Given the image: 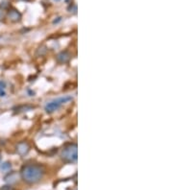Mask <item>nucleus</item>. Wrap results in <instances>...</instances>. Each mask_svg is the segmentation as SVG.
Masks as SVG:
<instances>
[{
    "label": "nucleus",
    "instance_id": "nucleus-14",
    "mask_svg": "<svg viewBox=\"0 0 173 190\" xmlns=\"http://www.w3.org/2000/svg\"><path fill=\"white\" fill-rule=\"evenodd\" d=\"M0 161H1V156H0Z\"/></svg>",
    "mask_w": 173,
    "mask_h": 190
},
{
    "label": "nucleus",
    "instance_id": "nucleus-8",
    "mask_svg": "<svg viewBox=\"0 0 173 190\" xmlns=\"http://www.w3.org/2000/svg\"><path fill=\"white\" fill-rule=\"evenodd\" d=\"M5 90H6V83L4 81H0V96H5Z\"/></svg>",
    "mask_w": 173,
    "mask_h": 190
},
{
    "label": "nucleus",
    "instance_id": "nucleus-10",
    "mask_svg": "<svg viewBox=\"0 0 173 190\" xmlns=\"http://www.w3.org/2000/svg\"><path fill=\"white\" fill-rule=\"evenodd\" d=\"M61 19H62V17H58V19H55V20L53 21V23H58L59 21H61Z\"/></svg>",
    "mask_w": 173,
    "mask_h": 190
},
{
    "label": "nucleus",
    "instance_id": "nucleus-9",
    "mask_svg": "<svg viewBox=\"0 0 173 190\" xmlns=\"http://www.w3.org/2000/svg\"><path fill=\"white\" fill-rule=\"evenodd\" d=\"M1 190H12V188L10 185H5V186H3L1 188Z\"/></svg>",
    "mask_w": 173,
    "mask_h": 190
},
{
    "label": "nucleus",
    "instance_id": "nucleus-4",
    "mask_svg": "<svg viewBox=\"0 0 173 190\" xmlns=\"http://www.w3.org/2000/svg\"><path fill=\"white\" fill-rule=\"evenodd\" d=\"M8 17H9L10 20H12L13 22H17L20 20L21 18V14L19 13L17 10L15 9H11L8 13Z\"/></svg>",
    "mask_w": 173,
    "mask_h": 190
},
{
    "label": "nucleus",
    "instance_id": "nucleus-2",
    "mask_svg": "<svg viewBox=\"0 0 173 190\" xmlns=\"http://www.w3.org/2000/svg\"><path fill=\"white\" fill-rule=\"evenodd\" d=\"M72 100H73V97L71 95L62 96V97H59V98L54 99L52 101H50V102H48L47 104L45 105L44 108H45L46 112L51 113V112H54V111L59 110V108L63 106V105L70 102V101H72Z\"/></svg>",
    "mask_w": 173,
    "mask_h": 190
},
{
    "label": "nucleus",
    "instance_id": "nucleus-3",
    "mask_svg": "<svg viewBox=\"0 0 173 190\" xmlns=\"http://www.w3.org/2000/svg\"><path fill=\"white\" fill-rule=\"evenodd\" d=\"M77 145L68 144L64 147L61 153L62 160L68 163H73L77 161Z\"/></svg>",
    "mask_w": 173,
    "mask_h": 190
},
{
    "label": "nucleus",
    "instance_id": "nucleus-11",
    "mask_svg": "<svg viewBox=\"0 0 173 190\" xmlns=\"http://www.w3.org/2000/svg\"><path fill=\"white\" fill-rule=\"evenodd\" d=\"M3 17V10H0V19Z\"/></svg>",
    "mask_w": 173,
    "mask_h": 190
},
{
    "label": "nucleus",
    "instance_id": "nucleus-13",
    "mask_svg": "<svg viewBox=\"0 0 173 190\" xmlns=\"http://www.w3.org/2000/svg\"><path fill=\"white\" fill-rule=\"evenodd\" d=\"M55 2H59V1H61V0H54Z\"/></svg>",
    "mask_w": 173,
    "mask_h": 190
},
{
    "label": "nucleus",
    "instance_id": "nucleus-1",
    "mask_svg": "<svg viewBox=\"0 0 173 190\" xmlns=\"http://www.w3.org/2000/svg\"><path fill=\"white\" fill-rule=\"evenodd\" d=\"M22 180L27 183L33 184L40 181L44 175V168L41 165L28 164L23 166L21 171Z\"/></svg>",
    "mask_w": 173,
    "mask_h": 190
},
{
    "label": "nucleus",
    "instance_id": "nucleus-5",
    "mask_svg": "<svg viewBox=\"0 0 173 190\" xmlns=\"http://www.w3.org/2000/svg\"><path fill=\"white\" fill-rule=\"evenodd\" d=\"M70 54H69L67 51H62L61 53H59L56 57L57 61L61 64H65L70 60Z\"/></svg>",
    "mask_w": 173,
    "mask_h": 190
},
{
    "label": "nucleus",
    "instance_id": "nucleus-7",
    "mask_svg": "<svg viewBox=\"0 0 173 190\" xmlns=\"http://www.w3.org/2000/svg\"><path fill=\"white\" fill-rule=\"evenodd\" d=\"M11 168H12V165H11L10 162H8V161H6V162H4V163H2L1 167H0V169H1V171H2L3 173H8V172H10Z\"/></svg>",
    "mask_w": 173,
    "mask_h": 190
},
{
    "label": "nucleus",
    "instance_id": "nucleus-6",
    "mask_svg": "<svg viewBox=\"0 0 173 190\" xmlns=\"http://www.w3.org/2000/svg\"><path fill=\"white\" fill-rule=\"evenodd\" d=\"M17 152L20 155V156H25V155L29 152V146L25 142H21L17 146Z\"/></svg>",
    "mask_w": 173,
    "mask_h": 190
},
{
    "label": "nucleus",
    "instance_id": "nucleus-12",
    "mask_svg": "<svg viewBox=\"0 0 173 190\" xmlns=\"http://www.w3.org/2000/svg\"><path fill=\"white\" fill-rule=\"evenodd\" d=\"M64 1L67 2V3H69V1H70V0H64Z\"/></svg>",
    "mask_w": 173,
    "mask_h": 190
}]
</instances>
